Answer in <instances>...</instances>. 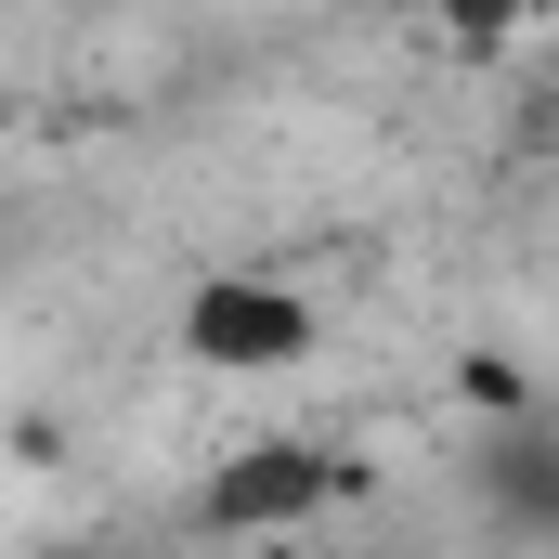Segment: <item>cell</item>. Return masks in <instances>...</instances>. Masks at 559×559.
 I'll list each match as a JSON object with an SVG mask.
<instances>
[{
    "label": "cell",
    "mask_w": 559,
    "mask_h": 559,
    "mask_svg": "<svg viewBox=\"0 0 559 559\" xmlns=\"http://www.w3.org/2000/svg\"><path fill=\"white\" fill-rule=\"evenodd\" d=\"M312 338H325V312L274 274H209L182 299V352L209 378H286V365H312Z\"/></svg>",
    "instance_id": "obj_1"
},
{
    "label": "cell",
    "mask_w": 559,
    "mask_h": 559,
    "mask_svg": "<svg viewBox=\"0 0 559 559\" xmlns=\"http://www.w3.org/2000/svg\"><path fill=\"white\" fill-rule=\"evenodd\" d=\"M325 495H338V468H325L312 442H248V455H222V468H209V521H235V534L312 521Z\"/></svg>",
    "instance_id": "obj_2"
},
{
    "label": "cell",
    "mask_w": 559,
    "mask_h": 559,
    "mask_svg": "<svg viewBox=\"0 0 559 559\" xmlns=\"http://www.w3.org/2000/svg\"><path fill=\"white\" fill-rule=\"evenodd\" d=\"M521 13H534V0H442V26H455V39H508Z\"/></svg>",
    "instance_id": "obj_3"
},
{
    "label": "cell",
    "mask_w": 559,
    "mask_h": 559,
    "mask_svg": "<svg viewBox=\"0 0 559 559\" xmlns=\"http://www.w3.org/2000/svg\"><path fill=\"white\" fill-rule=\"evenodd\" d=\"M39 559H79V547H39Z\"/></svg>",
    "instance_id": "obj_4"
}]
</instances>
